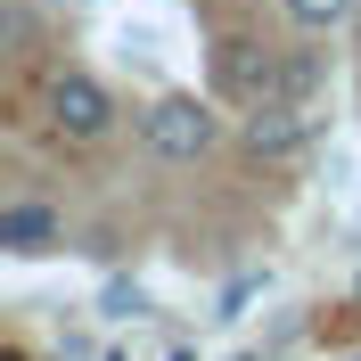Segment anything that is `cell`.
Wrapping results in <instances>:
<instances>
[{
    "mask_svg": "<svg viewBox=\"0 0 361 361\" xmlns=\"http://www.w3.org/2000/svg\"><path fill=\"white\" fill-rule=\"evenodd\" d=\"M140 140H148V157H157V164H197V157H214L222 115L205 107L197 90H164V99L140 107Z\"/></svg>",
    "mask_w": 361,
    "mask_h": 361,
    "instance_id": "cell-1",
    "label": "cell"
},
{
    "mask_svg": "<svg viewBox=\"0 0 361 361\" xmlns=\"http://www.w3.org/2000/svg\"><path fill=\"white\" fill-rule=\"evenodd\" d=\"M42 107H49V132L74 140V148H90V140H107V132H115V99H107V82H99V74H82V66L49 74Z\"/></svg>",
    "mask_w": 361,
    "mask_h": 361,
    "instance_id": "cell-2",
    "label": "cell"
},
{
    "mask_svg": "<svg viewBox=\"0 0 361 361\" xmlns=\"http://www.w3.org/2000/svg\"><path fill=\"white\" fill-rule=\"evenodd\" d=\"M320 115H329V99H279L271 90L263 107H247V148L255 157H295L320 132Z\"/></svg>",
    "mask_w": 361,
    "mask_h": 361,
    "instance_id": "cell-3",
    "label": "cell"
},
{
    "mask_svg": "<svg viewBox=\"0 0 361 361\" xmlns=\"http://www.w3.org/2000/svg\"><path fill=\"white\" fill-rule=\"evenodd\" d=\"M214 82H222L238 107H263L271 90H279V58H271L263 42H222L214 49Z\"/></svg>",
    "mask_w": 361,
    "mask_h": 361,
    "instance_id": "cell-4",
    "label": "cell"
},
{
    "mask_svg": "<svg viewBox=\"0 0 361 361\" xmlns=\"http://www.w3.org/2000/svg\"><path fill=\"white\" fill-rule=\"evenodd\" d=\"M0 247L8 255H58L66 247V222H58V205H42V197H8L0 205Z\"/></svg>",
    "mask_w": 361,
    "mask_h": 361,
    "instance_id": "cell-5",
    "label": "cell"
},
{
    "mask_svg": "<svg viewBox=\"0 0 361 361\" xmlns=\"http://www.w3.org/2000/svg\"><path fill=\"white\" fill-rule=\"evenodd\" d=\"M279 99H329V58L320 49H288L279 58Z\"/></svg>",
    "mask_w": 361,
    "mask_h": 361,
    "instance_id": "cell-6",
    "label": "cell"
},
{
    "mask_svg": "<svg viewBox=\"0 0 361 361\" xmlns=\"http://www.w3.org/2000/svg\"><path fill=\"white\" fill-rule=\"evenodd\" d=\"M99 320H148V288H140V279H107Z\"/></svg>",
    "mask_w": 361,
    "mask_h": 361,
    "instance_id": "cell-7",
    "label": "cell"
},
{
    "mask_svg": "<svg viewBox=\"0 0 361 361\" xmlns=\"http://www.w3.org/2000/svg\"><path fill=\"white\" fill-rule=\"evenodd\" d=\"M288 17L304 25V33H329V25L353 17V0H288Z\"/></svg>",
    "mask_w": 361,
    "mask_h": 361,
    "instance_id": "cell-8",
    "label": "cell"
},
{
    "mask_svg": "<svg viewBox=\"0 0 361 361\" xmlns=\"http://www.w3.org/2000/svg\"><path fill=\"white\" fill-rule=\"evenodd\" d=\"M173 361H189V353H173Z\"/></svg>",
    "mask_w": 361,
    "mask_h": 361,
    "instance_id": "cell-9",
    "label": "cell"
},
{
    "mask_svg": "<svg viewBox=\"0 0 361 361\" xmlns=\"http://www.w3.org/2000/svg\"><path fill=\"white\" fill-rule=\"evenodd\" d=\"M353 361H361V353H353Z\"/></svg>",
    "mask_w": 361,
    "mask_h": 361,
    "instance_id": "cell-10",
    "label": "cell"
}]
</instances>
